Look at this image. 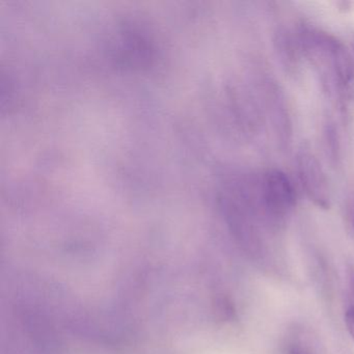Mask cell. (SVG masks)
<instances>
[{"label":"cell","instance_id":"obj_5","mask_svg":"<svg viewBox=\"0 0 354 354\" xmlns=\"http://www.w3.org/2000/svg\"><path fill=\"white\" fill-rule=\"evenodd\" d=\"M345 221L348 230L354 235V194H350L346 201Z\"/></svg>","mask_w":354,"mask_h":354},{"label":"cell","instance_id":"obj_3","mask_svg":"<svg viewBox=\"0 0 354 354\" xmlns=\"http://www.w3.org/2000/svg\"><path fill=\"white\" fill-rule=\"evenodd\" d=\"M275 49L277 57L288 71L292 72L297 68L298 50H300L297 38H293L289 30H279L275 35Z\"/></svg>","mask_w":354,"mask_h":354},{"label":"cell","instance_id":"obj_8","mask_svg":"<svg viewBox=\"0 0 354 354\" xmlns=\"http://www.w3.org/2000/svg\"><path fill=\"white\" fill-rule=\"evenodd\" d=\"M352 55H353V59H354V44L352 45Z\"/></svg>","mask_w":354,"mask_h":354},{"label":"cell","instance_id":"obj_4","mask_svg":"<svg viewBox=\"0 0 354 354\" xmlns=\"http://www.w3.org/2000/svg\"><path fill=\"white\" fill-rule=\"evenodd\" d=\"M324 140L327 157H329L331 162H339V157H341L339 134H337L335 124L330 123V122L325 124Z\"/></svg>","mask_w":354,"mask_h":354},{"label":"cell","instance_id":"obj_1","mask_svg":"<svg viewBox=\"0 0 354 354\" xmlns=\"http://www.w3.org/2000/svg\"><path fill=\"white\" fill-rule=\"evenodd\" d=\"M297 40L300 50L318 72L329 95L349 96L354 84L352 51L333 35L310 26H301Z\"/></svg>","mask_w":354,"mask_h":354},{"label":"cell","instance_id":"obj_2","mask_svg":"<svg viewBox=\"0 0 354 354\" xmlns=\"http://www.w3.org/2000/svg\"><path fill=\"white\" fill-rule=\"evenodd\" d=\"M296 167L306 196L319 208L328 209L330 206L328 181L322 165L310 149L304 146L298 150Z\"/></svg>","mask_w":354,"mask_h":354},{"label":"cell","instance_id":"obj_6","mask_svg":"<svg viewBox=\"0 0 354 354\" xmlns=\"http://www.w3.org/2000/svg\"><path fill=\"white\" fill-rule=\"evenodd\" d=\"M345 323L350 335L354 339V306H351L346 310Z\"/></svg>","mask_w":354,"mask_h":354},{"label":"cell","instance_id":"obj_7","mask_svg":"<svg viewBox=\"0 0 354 354\" xmlns=\"http://www.w3.org/2000/svg\"><path fill=\"white\" fill-rule=\"evenodd\" d=\"M290 354H306L302 350L298 349V348H292Z\"/></svg>","mask_w":354,"mask_h":354}]
</instances>
